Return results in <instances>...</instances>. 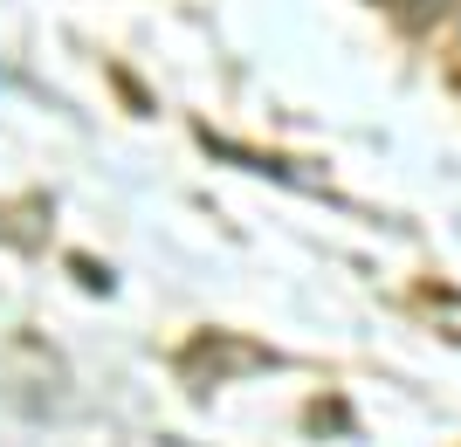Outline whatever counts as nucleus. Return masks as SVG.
Listing matches in <instances>:
<instances>
[{"instance_id": "1", "label": "nucleus", "mask_w": 461, "mask_h": 447, "mask_svg": "<svg viewBox=\"0 0 461 447\" xmlns=\"http://www.w3.org/2000/svg\"><path fill=\"white\" fill-rule=\"evenodd\" d=\"M420 7H427V0H420ZM434 7H441V0H434Z\"/></svg>"}]
</instances>
